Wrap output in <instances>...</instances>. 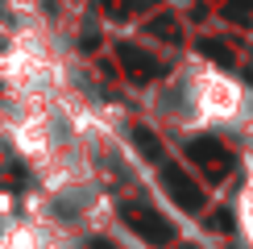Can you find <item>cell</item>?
Wrapping results in <instances>:
<instances>
[{"instance_id":"3","label":"cell","mask_w":253,"mask_h":249,"mask_svg":"<svg viewBox=\"0 0 253 249\" xmlns=\"http://www.w3.org/2000/svg\"><path fill=\"white\" fill-rule=\"evenodd\" d=\"M237 233L245 241V249H253V174L245 179V187L237 195Z\"/></svg>"},{"instance_id":"1","label":"cell","mask_w":253,"mask_h":249,"mask_svg":"<svg viewBox=\"0 0 253 249\" xmlns=\"http://www.w3.org/2000/svg\"><path fill=\"white\" fill-rule=\"evenodd\" d=\"M154 117L174 133H245L253 129V87L212 58H183L150 91Z\"/></svg>"},{"instance_id":"2","label":"cell","mask_w":253,"mask_h":249,"mask_svg":"<svg viewBox=\"0 0 253 249\" xmlns=\"http://www.w3.org/2000/svg\"><path fill=\"white\" fill-rule=\"evenodd\" d=\"M0 249H79V241L71 228L29 208V216H17L13 224L0 228Z\"/></svg>"}]
</instances>
